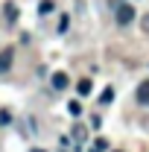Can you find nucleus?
I'll return each mask as SVG.
<instances>
[{
    "instance_id": "1",
    "label": "nucleus",
    "mask_w": 149,
    "mask_h": 152,
    "mask_svg": "<svg viewBox=\"0 0 149 152\" xmlns=\"http://www.w3.org/2000/svg\"><path fill=\"white\" fill-rule=\"evenodd\" d=\"M131 20H134V9H131L129 3H120V6H117V23L126 26V23H131Z\"/></svg>"
},
{
    "instance_id": "2",
    "label": "nucleus",
    "mask_w": 149,
    "mask_h": 152,
    "mask_svg": "<svg viewBox=\"0 0 149 152\" xmlns=\"http://www.w3.org/2000/svg\"><path fill=\"white\" fill-rule=\"evenodd\" d=\"M12 61H15V50H12V47L0 50V73H6V70L12 67Z\"/></svg>"
},
{
    "instance_id": "3",
    "label": "nucleus",
    "mask_w": 149,
    "mask_h": 152,
    "mask_svg": "<svg viewBox=\"0 0 149 152\" xmlns=\"http://www.w3.org/2000/svg\"><path fill=\"white\" fill-rule=\"evenodd\" d=\"M137 102H140V105H149V79L137 85Z\"/></svg>"
},
{
    "instance_id": "4",
    "label": "nucleus",
    "mask_w": 149,
    "mask_h": 152,
    "mask_svg": "<svg viewBox=\"0 0 149 152\" xmlns=\"http://www.w3.org/2000/svg\"><path fill=\"white\" fill-rule=\"evenodd\" d=\"M53 88L56 91H64L67 88V73H53Z\"/></svg>"
},
{
    "instance_id": "5",
    "label": "nucleus",
    "mask_w": 149,
    "mask_h": 152,
    "mask_svg": "<svg viewBox=\"0 0 149 152\" xmlns=\"http://www.w3.org/2000/svg\"><path fill=\"white\" fill-rule=\"evenodd\" d=\"M91 94V79H79V96Z\"/></svg>"
},
{
    "instance_id": "6",
    "label": "nucleus",
    "mask_w": 149,
    "mask_h": 152,
    "mask_svg": "<svg viewBox=\"0 0 149 152\" xmlns=\"http://www.w3.org/2000/svg\"><path fill=\"white\" fill-rule=\"evenodd\" d=\"M85 134H88V132H85V126H76V129H73V137L79 140V143L85 140Z\"/></svg>"
},
{
    "instance_id": "7",
    "label": "nucleus",
    "mask_w": 149,
    "mask_h": 152,
    "mask_svg": "<svg viewBox=\"0 0 149 152\" xmlns=\"http://www.w3.org/2000/svg\"><path fill=\"white\" fill-rule=\"evenodd\" d=\"M6 18L15 20V18H18V9H15V6H6Z\"/></svg>"
},
{
    "instance_id": "8",
    "label": "nucleus",
    "mask_w": 149,
    "mask_h": 152,
    "mask_svg": "<svg viewBox=\"0 0 149 152\" xmlns=\"http://www.w3.org/2000/svg\"><path fill=\"white\" fill-rule=\"evenodd\" d=\"M111 96H114V88H105V94L99 96V99H102V102H111Z\"/></svg>"
},
{
    "instance_id": "9",
    "label": "nucleus",
    "mask_w": 149,
    "mask_h": 152,
    "mask_svg": "<svg viewBox=\"0 0 149 152\" xmlns=\"http://www.w3.org/2000/svg\"><path fill=\"white\" fill-rule=\"evenodd\" d=\"M67 108H70V114H79V111H82V108H79V102H76V99H73V102H70V105H67Z\"/></svg>"
},
{
    "instance_id": "10",
    "label": "nucleus",
    "mask_w": 149,
    "mask_h": 152,
    "mask_svg": "<svg viewBox=\"0 0 149 152\" xmlns=\"http://www.w3.org/2000/svg\"><path fill=\"white\" fill-rule=\"evenodd\" d=\"M143 29H146V32H149V15H146V18H143Z\"/></svg>"
},
{
    "instance_id": "11",
    "label": "nucleus",
    "mask_w": 149,
    "mask_h": 152,
    "mask_svg": "<svg viewBox=\"0 0 149 152\" xmlns=\"http://www.w3.org/2000/svg\"><path fill=\"white\" fill-rule=\"evenodd\" d=\"M32 152H44V149H32Z\"/></svg>"
}]
</instances>
